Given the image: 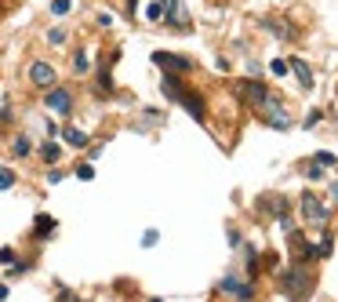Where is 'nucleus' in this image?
Instances as JSON below:
<instances>
[{
  "instance_id": "1",
  "label": "nucleus",
  "mask_w": 338,
  "mask_h": 302,
  "mask_svg": "<svg viewBox=\"0 0 338 302\" xmlns=\"http://www.w3.org/2000/svg\"><path fill=\"white\" fill-rule=\"evenodd\" d=\"M164 22L175 29V33H189V11H186V0H164Z\"/></svg>"
},
{
  "instance_id": "2",
  "label": "nucleus",
  "mask_w": 338,
  "mask_h": 302,
  "mask_svg": "<svg viewBox=\"0 0 338 302\" xmlns=\"http://www.w3.org/2000/svg\"><path fill=\"white\" fill-rule=\"evenodd\" d=\"M280 284L287 288V295L295 298V302L309 295V273H305V269H298V266H295V269H287V273L280 277Z\"/></svg>"
},
{
  "instance_id": "3",
  "label": "nucleus",
  "mask_w": 338,
  "mask_h": 302,
  "mask_svg": "<svg viewBox=\"0 0 338 302\" xmlns=\"http://www.w3.org/2000/svg\"><path fill=\"white\" fill-rule=\"evenodd\" d=\"M218 291H226L229 298H237V302H251V298H255V284L237 280L233 273H226V277L218 280Z\"/></svg>"
},
{
  "instance_id": "4",
  "label": "nucleus",
  "mask_w": 338,
  "mask_h": 302,
  "mask_svg": "<svg viewBox=\"0 0 338 302\" xmlns=\"http://www.w3.org/2000/svg\"><path fill=\"white\" fill-rule=\"evenodd\" d=\"M153 62H157L164 73H189L193 69V58H186V55H171V51H153Z\"/></svg>"
},
{
  "instance_id": "5",
  "label": "nucleus",
  "mask_w": 338,
  "mask_h": 302,
  "mask_svg": "<svg viewBox=\"0 0 338 302\" xmlns=\"http://www.w3.org/2000/svg\"><path fill=\"white\" fill-rule=\"evenodd\" d=\"M302 215H305V222L324 226V222L331 219V211L324 208V200H316V197H309V193H305V197H302Z\"/></svg>"
},
{
  "instance_id": "6",
  "label": "nucleus",
  "mask_w": 338,
  "mask_h": 302,
  "mask_svg": "<svg viewBox=\"0 0 338 302\" xmlns=\"http://www.w3.org/2000/svg\"><path fill=\"white\" fill-rule=\"evenodd\" d=\"M44 102H48V110L62 113V117L73 110V95L66 91V87H48V95H44Z\"/></svg>"
},
{
  "instance_id": "7",
  "label": "nucleus",
  "mask_w": 338,
  "mask_h": 302,
  "mask_svg": "<svg viewBox=\"0 0 338 302\" xmlns=\"http://www.w3.org/2000/svg\"><path fill=\"white\" fill-rule=\"evenodd\" d=\"M29 80L37 87H55V69L48 62H29Z\"/></svg>"
},
{
  "instance_id": "8",
  "label": "nucleus",
  "mask_w": 338,
  "mask_h": 302,
  "mask_svg": "<svg viewBox=\"0 0 338 302\" xmlns=\"http://www.w3.org/2000/svg\"><path fill=\"white\" fill-rule=\"evenodd\" d=\"M237 87H240V95H244V98H248L251 106H258V102H262V98L269 95V87H266L262 80H240Z\"/></svg>"
},
{
  "instance_id": "9",
  "label": "nucleus",
  "mask_w": 338,
  "mask_h": 302,
  "mask_svg": "<svg viewBox=\"0 0 338 302\" xmlns=\"http://www.w3.org/2000/svg\"><path fill=\"white\" fill-rule=\"evenodd\" d=\"M266 26H269V33H273V37H280V40H295V37H298L295 29H291L287 22H280V19H266Z\"/></svg>"
},
{
  "instance_id": "10",
  "label": "nucleus",
  "mask_w": 338,
  "mask_h": 302,
  "mask_svg": "<svg viewBox=\"0 0 338 302\" xmlns=\"http://www.w3.org/2000/svg\"><path fill=\"white\" fill-rule=\"evenodd\" d=\"M55 226H58V222H55L51 215H37V222H33V230H37V233H33V237H40V240H48V237H51V230H55Z\"/></svg>"
},
{
  "instance_id": "11",
  "label": "nucleus",
  "mask_w": 338,
  "mask_h": 302,
  "mask_svg": "<svg viewBox=\"0 0 338 302\" xmlns=\"http://www.w3.org/2000/svg\"><path fill=\"white\" fill-rule=\"evenodd\" d=\"M262 211H269V215H287V200L284 197H262Z\"/></svg>"
},
{
  "instance_id": "12",
  "label": "nucleus",
  "mask_w": 338,
  "mask_h": 302,
  "mask_svg": "<svg viewBox=\"0 0 338 302\" xmlns=\"http://www.w3.org/2000/svg\"><path fill=\"white\" fill-rule=\"evenodd\" d=\"M291 69H295V77L302 80V87H313V73H309V66H305L302 62V58H291V62H287Z\"/></svg>"
},
{
  "instance_id": "13",
  "label": "nucleus",
  "mask_w": 338,
  "mask_h": 302,
  "mask_svg": "<svg viewBox=\"0 0 338 302\" xmlns=\"http://www.w3.org/2000/svg\"><path fill=\"white\" fill-rule=\"evenodd\" d=\"M62 139H66L69 146H76V149H80V146H87V135H84L80 128H66V131H62Z\"/></svg>"
},
{
  "instance_id": "14",
  "label": "nucleus",
  "mask_w": 338,
  "mask_h": 302,
  "mask_svg": "<svg viewBox=\"0 0 338 302\" xmlns=\"http://www.w3.org/2000/svg\"><path fill=\"white\" fill-rule=\"evenodd\" d=\"M40 157L48 160V164H58V157H62V146H55V142H44V146H40Z\"/></svg>"
},
{
  "instance_id": "15",
  "label": "nucleus",
  "mask_w": 338,
  "mask_h": 302,
  "mask_svg": "<svg viewBox=\"0 0 338 302\" xmlns=\"http://www.w3.org/2000/svg\"><path fill=\"white\" fill-rule=\"evenodd\" d=\"M29 149H33V142H29L26 135H19V139L11 142V153H15V157H29Z\"/></svg>"
},
{
  "instance_id": "16",
  "label": "nucleus",
  "mask_w": 338,
  "mask_h": 302,
  "mask_svg": "<svg viewBox=\"0 0 338 302\" xmlns=\"http://www.w3.org/2000/svg\"><path fill=\"white\" fill-rule=\"evenodd\" d=\"M87 69H91L87 55H84V51H76V55H73V73H87Z\"/></svg>"
},
{
  "instance_id": "17",
  "label": "nucleus",
  "mask_w": 338,
  "mask_h": 302,
  "mask_svg": "<svg viewBox=\"0 0 338 302\" xmlns=\"http://www.w3.org/2000/svg\"><path fill=\"white\" fill-rule=\"evenodd\" d=\"M73 0H51V15H69Z\"/></svg>"
},
{
  "instance_id": "18",
  "label": "nucleus",
  "mask_w": 338,
  "mask_h": 302,
  "mask_svg": "<svg viewBox=\"0 0 338 302\" xmlns=\"http://www.w3.org/2000/svg\"><path fill=\"white\" fill-rule=\"evenodd\" d=\"M15 186V171L11 168H0V189H11Z\"/></svg>"
},
{
  "instance_id": "19",
  "label": "nucleus",
  "mask_w": 338,
  "mask_h": 302,
  "mask_svg": "<svg viewBox=\"0 0 338 302\" xmlns=\"http://www.w3.org/2000/svg\"><path fill=\"white\" fill-rule=\"evenodd\" d=\"M146 15H149L153 22H157V19H164V4H160V0H153V4L146 8Z\"/></svg>"
},
{
  "instance_id": "20",
  "label": "nucleus",
  "mask_w": 338,
  "mask_h": 302,
  "mask_svg": "<svg viewBox=\"0 0 338 302\" xmlns=\"http://www.w3.org/2000/svg\"><path fill=\"white\" fill-rule=\"evenodd\" d=\"M76 178H80V182H91V178H95V168H91V164H80V168H76Z\"/></svg>"
},
{
  "instance_id": "21",
  "label": "nucleus",
  "mask_w": 338,
  "mask_h": 302,
  "mask_svg": "<svg viewBox=\"0 0 338 302\" xmlns=\"http://www.w3.org/2000/svg\"><path fill=\"white\" fill-rule=\"evenodd\" d=\"M313 164H320V168H334L338 160H334V153H316V160H313Z\"/></svg>"
},
{
  "instance_id": "22",
  "label": "nucleus",
  "mask_w": 338,
  "mask_h": 302,
  "mask_svg": "<svg viewBox=\"0 0 338 302\" xmlns=\"http://www.w3.org/2000/svg\"><path fill=\"white\" fill-rule=\"evenodd\" d=\"M248 273H251V277L258 273V251H255V248H248Z\"/></svg>"
},
{
  "instance_id": "23",
  "label": "nucleus",
  "mask_w": 338,
  "mask_h": 302,
  "mask_svg": "<svg viewBox=\"0 0 338 302\" xmlns=\"http://www.w3.org/2000/svg\"><path fill=\"white\" fill-rule=\"evenodd\" d=\"M269 69H273V73H276V77H284V73H287V69H291V66H287V62H284V58H273V62H269Z\"/></svg>"
},
{
  "instance_id": "24",
  "label": "nucleus",
  "mask_w": 338,
  "mask_h": 302,
  "mask_svg": "<svg viewBox=\"0 0 338 302\" xmlns=\"http://www.w3.org/2000/svg\"><path fill=\"white\" fill-rule=\"evenodd\" d=\"M305 175H309L313 182H320V178H327V175H324V168H320V164H309V168H305Z\"/></svg>"
},
{
  "instance_id": "25",
  "label": "nucleus",
  "mask_w": 338,
  "mask_h": 302,
  "mask_svg": "<svg viewBox=\"0 0 338 302\" xmlns=\"http://www.w3.org/2000/svg\"><path fill=\"white\" fill-rule=\"evenodd\" d=\"M157 240H160V233H157V230H146V237H142V248H153Z\"/></svg>"
},
{
  "instance_id": "26",
  "label": "nucleus",
  "mask_w": 338,
  "mask_h": 302,
  "mask_svg": "<svg viewBox=\"0 0 338 302\" xmlns=\"http://www.w3.org/2000/svg\"><path fill=\"white\" fill-rule=\"evenodd\" d=\"M48 40H51V44H66V29H51Z\"/></svg>"
},
{
  "instance_id": "27",
  "label": "nucleus",
  "mask_w": 338,
  "mask_h": 302,
  "mask_svg": "<svg viewBox=\"0 0 338 302\" xmlns=\"http://www.w3.org/2000/svg\"><path fill=\"white\" fill-rule=\"evenodd\" d=\"M320 117H324V113H320V110H313L309 117H305V128H316V124H320Z\"/></svg>"
},
{
  "instance_id": "28",
  "label": "nucleus",
  "mask_w": 338,
  "mask_h": 302,
  "mask_svg": "<svg viewBox=\"0 0 338 302\" xmlns=\"http://www.w3.org/2000/svg\"><path fill=\"white\" fill-rule=\"evenodd\" d=\"M0 262L11 266V262H15V251H11V248H0Z\"/></svg>"
},
{
  "instance_id": "29",
  "label": "nucleus",
  "mask_w": 338,
  "mask_h": 302,
  "mask_svg": "<svg viewBox=\"0 0 338 302\" xmlns=\"http://www.w3.org/2000/svg\"><path fill=\"white\" fill-rule=\"evenodd\" d=\"M58 302H80V298H73L69 291H62V295H58Z\"/></svg>"
},
{
  "instance_id": "30",
  "label": "nucleus",
  "mask_w": 338,
  "mask_h": 302,
  "mask_svg": "<svg viewBox=\"0 0 338 302\" xmlns=\"http://www.w3.org/2000/svg\"><path fill=\"white\" fill-rule=\"evenodd\" d=\"M331 200L338 204V182H331Z\"/></svg>"
},
{
  "instance_id": "31",
  "label": "nucleus",
  "mask_w": 338,
  "mask_h": 302,
  "mask_svg": "<svg viewBox=\"0 0 338 302\" xmlns=\"http://www.w3.org/2000/svg\"><path fill=\"white\" fill-rule=\"evenodd\" d=\"M8 298V284H0V302H4Z\"/></svg>"
},
{
  "instance_id": "32",
  "label": "nucleus",
  "mask_w": 338,
  "mask_h": 302,
  "mask_svg": "<svg viewBox=\"0 0 338 302\" xmlns=\"http://www.w3.org/2000/svg\"><path fill=\"white\" fill-rule=\"evenodd\" d=\"M135 8H138V0H128V11H131V15H135Z\"/></svg>"
},
{
  "instance_id": "33",
  "label": "nucleus",
  "mask_w": 338,
  "mask_h": 302,
  "mask_svg": "<svg viewBox=\"0 0 338 302\" xmlns=\"http://www.w3.org/2000/svg\"><path fill=\"white\" fill-rule=\"evenodd\" d=\"M149 302H164V298H149Z\"/></svg>"
}]
</instances>
